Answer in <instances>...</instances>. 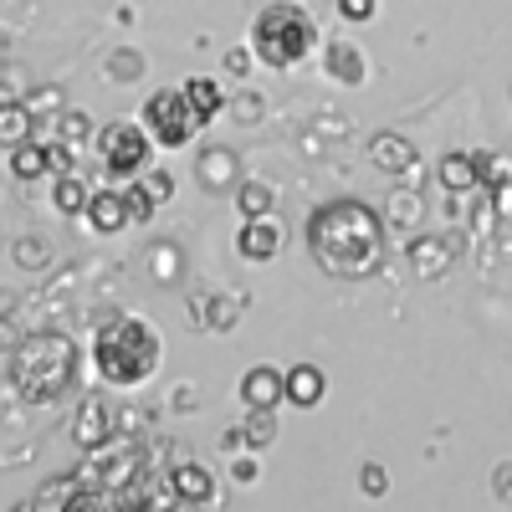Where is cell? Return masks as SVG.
Segmentation results:
<instances>
[{"instance_id": "18", "label": "cell", "mask_w": 512, "mask_h": 512, "mask_svg": "<svg viewBox=\"0 0 512 512\" xmlns=\"http://www.w3.org/2000/svg\"><path fill=\"white\" fill-rule=\"evenodd\" d=\"M436 185H441L446 195H472V190H477V159H472V149L441 154V159H436Z\"/></svg>"}, {"instance_id": "39", "label": "cell", "mask_w": 512, "mask_h": 512, "mask_svg": "<svg viewBox=\"0 0 512 512\" xmlns=\"http://www.w3.org/2000/svg\"><path fill=\"white\" fill-rule=\"evenodd\" d=\"M502 231H507V246H512V226H502Z\"/></svg>"}, {"instance_id": "23", "label": "cell", "mask_w": 512, "mask_h": 512, "mask_svg": "<svg viewBox=\"0 0 512 512\" xmlns=\"http://www.w3.org/2000/svg\"><path fill=\"white\" fill-rule=\"evenodd\" d=\"M88 180L77 175V169H67V175H57V185H52V205L62 210V216H82L88 210Z\"/></svg>"}, {"instance_id": "8", "label": "cell", "mask_w": 512, "mask_h": 512, "mask_svg": "<svg viewBox=\"0 0 512 512\" xmlns=\"http://www.w3.org/2000/svg\"><path fill=\"white\" fill-rule=\"evenodd\" d=\"M113 431H118V420H113L108 400H103V395H82V405H77V415H72V441H77L82 451H103V446L113 441Z\"/></svg>"}, {"instance_id": "1", "label": "cell", "mask_w": 512, "mask_h": 512, "mask_svg": "<svg viewBox=\"0 0 512 512\" xmlns=\"http://www.w3.org/2000/svg\"><path fill=\"white\" fill-rule=\"evenodd\" d=\"M384 216L364 200H328L308 216V251L313 262L338 282H364L384 267Z\"/></svg>"}, {"instance_id": "37", "label": "cell", "mask_w": 512, "mask_h": 512, "mask_svg": "<svg viewBox=\"0 0 512 512\" xmlns=\"http://www.w3.org/2000/svg\"><path fill=\"white\" fill-rule=\"evenodd\" d=\"M16 262H21V267H36V262H47V246H36V241H21V246H16Z\"/></svg>"}, {"instance_id": "21", "label": "cell", "mask_w": 512, "mask_h": 512, "mask_svg": "<svg viewBox=\"0 0 512 512\" xmlns=\"http://www.w3.org/2000/svg\"><path fill=\"white\" fill-rule=\"evenodd\" d=\"M26 139H36V113L26 103H0V144L16 149Z\"/></svg>"}, {"instance_id": "28", "label": "cell", "mask_w": 512, "mask_h": 512, "mask_svg": "<svg viewBox=\"0 0 512 512\" xmlns=\"http://www.w3.org/2000/svg\"><path fill=\"white\" fill-rule=\"evenodd\" d=\"M149 277H154L159 287H175V282L185 277L180 246H154V251H149Z\"/></svg>"}, {"instance_id": "24", "label": "cell", "mask_w": 512, "mask_h": 512, "mask_svg": "<svg viewBox=\"0 0 512 512\" xmlns=\"http://www.w3.org/2000/svg\"><path fill=\"white\" fill-rule=\"evenodd\" d=\"M11 175H16V180H41V175H52L47 144H36V139L16 144V149H11Z\"/></svg>"}, {"instance_id": "11", "label": "cell", "mask_w": 512, "mask_h": 512, "mask_svg": "<svg viewBox=\"0 0 512 512\" xmlns=\"http://www.w3.org/2000/svg\"><path fill=\"white\" fill-rule=\"evenodd\" d=\"M241 405H246V410H277V405H287V379H282V369H272V364L246 369V374H241Z\"/></svg>"}, {"instance_id": "30", "label": "cell", "mask_w": 512, "mask_h": 512, "mask_svg": "<svg viewBox=\"0 0 512 512\" xmlns=\"http://www.w3.org/2000/svg\"><path fill=\"white\" fill-rule=\"evenodd\" d=\"M226 113L236 118V123H256L267 113V98L256 93V88H246V93H236V98H226Z\"/></svg>"}, {"instance_id": "33", "label": "cell", "mask_w": 512, "mask_h": 512, "mask_svg": "<svg viewBox=\"0 0 512 512\" xmlns=\"http://www.w3.org/2000/svg\"><path fill=\"white\" fill-rule=\"evenodd\" d=\"M338 16L354 21V26H364V21L379 16V0H338Z\"/></svg>"}, {"instance_id": "38", "label": "cell", "mask_w": 512, "mask_h": 512, "mask_svg": "<svg viewBox=\"0 0 512 512\" xmlns=\"http://www.w3.org/2000/svg\"><path fill=\"white\" fill-rule=\"evenodd\" d=\"M492 492H497V502H512V461H507V466H497Z\"/></svg>"}, {"instance_id": "10", "label": "cell", "mask_w": 512, "mask_h": 512, "mask_svg": "<svg viewBox=\"0 0 512 512\" xmlns=\"http://www.w3.org/2000/svg\"><path fill=\"white\" fill-rule=\"evenodd\" d=\"M169 487H175V502H180V507H205V502L221 497L216 472H210L205 461H180L175 472H169Z\"/></svg>"}, {"instance_id": "26", "label": "cell", "mask_w": 512, "mask_h": 512, "mask_svg": "<svg viewBox=\"0 0 512 512\" xmlns=\"http://www.w3.org/2000/svg\"><path fill=\"white\" fill-rule=\"evenodd\" d=\"M241 436L251 451H267L277 441V410H246V425H241Z\"/></svg>"}, {"instance_id": "20", "label": "cell", "mask_w": 512, "mask_h": 512, "mask_svg": "<svg viewBox=\"0 0 512 512\" xmlns=\"http://www.w3.org/2000/svg\"><path fill=\"white\" fill-rule=\"evenodd\" d=\"M180 88H185L190 108H195L205 123L226 113V93H221V82H216V77H190V82H180Z\"/></svg>"}, {"instance_id": "19", "label": "cell", "mask_w": 512, "mask_h": 512, "mask_svg": "<svg viewBox=\"0 0 512 512\" xmlns=\"http://www.w3.org/2000/svg\"><path fill=\"white\" fill-rule=\"evenodd\" d=\"M379 216H384V226H420L425 221V200H420V190L415 185H395V195H390V205H384L379 210Z\"/></svg>"}, {"instance_id": "12", "label": "cell", "mask_w": 512, "mask_h": 512, "mask_svg": "<svg viewBox=\"0 0 512 512\" xmlns=\"http://www.w3.org/2000/svg\"><path fill=\"white\" fill-rule=\"evenodd\" d=\"M236 251L246 256V262L267 267L272 256L282 251V226H277L272 216H246V226L236 231Z\"/></svg>"}, {"instance_id": "22", "label": "cell", "mask_w": 512, "mask_h": 512, "mask_svg": "<svg viewBox=\"0 0 512 512\" xmlns=\"http://www.w3.org/2000/svg\"><path fill=\"white\" fill-rule=\"evenodd\" d=\"M231 195H236L241 221H246V216H272V210H277V190H272L267 180H241Z\"/></svg>"}, {"instance_id": "3", "label": "cell", "mask_w": 512, "mask_h": 512, "mask_svg": "<svg viewBox=\"0 0 512 512\" xmlns=\"http://www.w3.org/2000/svg\"><path fill=\"white\" fill-rule=\"evenodd\" d=\"M77 364H82V349L67 333H26L11 349V384L21 390V400L52 405L77 384Z\"/></svg>"}, {"instance_id": "34", "label": "cell", "mask_w": 512, "mask_h": 512, "mask_svg": "<svg viewBox=\"0 0 512 512\" xmlns=\"http://www.w3.org/2000/svg\"><path fill=\"white\" fill-rule=\"evenodd\" d=\"M256 477H262V466H256V456H251V446H246V456L231 461V482H236V487H251Z\"/></svg>"}, {"instance_id": "16", "label": "cell", "mask_w": 512, "mask_h": 512, "mask_svg": "<svg viewBox=\"0 0 512 512\" xmlns=\"http://www.w3.org/2000/svg\"><path fill=\"white\" fill-rule=\"evenodd\" d=\"M282 379H287V405H297V410H318L328 395V374L318 364H292Z\"/></svg>"}, {"instance_id": "15", "label": "cell", "mask_w": 512, "mask_h": 512, "mask_svg": "<svg viewBox=\"0 0 512 512\" xmlns=\"http://www.w3.org/2000/svg\"><path fill=\"white\" fill-rule=\"evenodd\" d=\"M323 72L333 82H344V88H364L369 82V57L354 47V41H328L323 47Z\"/></svg>"}, {"instance_id": "5", "label": "cell", "mask_w": 512, "mask_h": 512, "mask_svg": "<svg viewBox=\"0 0 512 512\" xmlns=\"http://www.w3.org/2000/svg\"><path fill=\"white\" fill-rule=\"evenodd\" d=\"M139 123H144V134L154 139V149H185L200 128H205V118L190 108L185 88H154V93L144 98Z\"/></svg>"}, {"instance_id": "2", "label": "cell", "mask_w": 512, "mask_h": 512, "mask_svg": "<svg viewBox=\"0 0 512 512\" xmlns=\"http://www.w3.org/2000/svg\"><path fill=\"white\" fill-rule=\"evenodd\" d=\"M164 364V338L139 313H113L93 333V369L108 390H139Z\"/></svg>"}, {"instance_id": "6", "label": "cell", "mask_w": 512, "mask_h": 512, "mask_svg": "<svg viewBox=\"0 0 512 512\" xmlns=\"http://www.w3.org/2000/svg\"><path fill=\"white\" fill-rule=\"evenodd\" d=\"M98 159L113 180H134L149 169V154H154V139L144 134V123L139 118H113L98 128V139H93Z\"/></svg>"}, {"instance_id": "31", "label": "cell", "mask_w": 512, "mask_h": 512, "mask_svg": "<svg viewBox=\"0 0 512 512\" xmlns=\"http://www.w3.org/2000/svg\"><path fill=\"white\" fill-rule=\"evenodd\" d=\"M108 77H113V82H139V77H144V57H139V52H113Z\"/></svg>"}, {"instance_id": "13", "label": "cell", "mask_w": 512, "mask_h": 512, "mask_svg": "<svg viewBox=\"0 0 512 512\" xmlns=\"http://www.w3.org/2000/svg\"><path fill=\"white\" fill-rule=\"evenodd\" d=\"M241 297H231V292H195L190 297V328H216V333H226V328H236L241 323Z\"/></svg>"}, {"instance_id": "29", "label": "cell", "mask_w": 512, "mask_h": 512, "mask_svg": "<svg viewBox=\"0 0 512 512\" xmlns=\"http://www.w3.org/2000/svg\"><path fill=\"white\" fill-rule=\"evenodd\" d=\"M472 159H477V190H492V185L512 180V159H507V154H497V149H477Z\"/></svg>"}, {"instance_id": "17", "label": "cell", "mask_w": 512, "mask_h": 512, "mask_svg": "<svg viewBox=\"0 0 512 512\" xmlns=\"http://www.w3.org/2000/svg\"><path fill=\"white\" fill-rule=\"evenodd\" d=\"M82 216H88V226L98 231V236H113V231H123L128 221V200H123V190H93L88 195V210H82Z\"/></svg>"}, {"instance_id": "25", "label": "cell", "mask_w": 512, "mask_h": 512, "mask_svg": "<svg viewBox=\"0 0 512 512\" xmlns=\"http://www.w3.org/2000/svg\"><path fill=\"white\" fill-rule=\"evenodd\" d=\"M57 139H62V144H72V149H88V144L98 139V128H93V118H88V113H77V108H57Z\"/></svg>"}, {"instance_id": "7", "label": "cell", "mask_w": 512, "mask_h": 512, "mask_svg": "<svg viewBox=\"0 0 512 512\" xmlns=\"http://www.w3.org/2000/svg\"><path fill=\"white\" fill-rule=\"evenodd\" d=\"M456 251H461V241H456V236L415 231V236L405 241V267H410L420 282H436V277H446V267L456 262Z\"/></svg>"}, {"instance_id": "4", "label": "cell", "mask_w": 512, "mask_h": 512, "mask_svg": "<svg viewBox=\"0 0 512 512\" xmlns=\"http://www.w3.org/2000/svg\"><path fill=\"white\" fill-rule=\"evenodd\" d=\"M251 52L262 67H297L318 52V21L308 16V6H297V0H267L262 11L251 21Z\"/></svg>"}, {"instance_id": "27", "label": "cell", "mask_w": 512, "mask_h": 512, "mask_svg": "<svg viewBox=\"0 0 512 512\" xmlns=\"http://www.w3.org/2000/svg\"><path fill=\"white\" fill-rule=\"evenodd\" d=\"M134 190L159 210V205L175 200V175H169V169H144V175H134Z\"/></svg>"}, {"instance_id": "36", "label": "cell", "mask_w": 512, "mask_h": 512, "mask_svg": "<svg viewBox=\"0 0 512 512\" xmlns=\"http://www.w3.org/2000/svg\"><path fill=\"white\" fill-rule=\"evenodd\" d=\"M57 103H62V98H57V88H41V93H31V98H26V108H31V113H57Z\"/></svg>"}, {"instance_id": "9", "label": "cell", "mask_w": 512, "mask_h": 512, "mask_svg": "<svg viewBox=\"0 0 512 512\" xmlns=\"http://www.w3.org/2000/svg\"><path fill=\"white\" fill-rule=\"evenodd\" d=\"M195 180L205 195H231L241 185V159L236 149H221V144H210L200 159H195Z\"/></svg>"}, {"instance_id": "32", "label": "cell", "mask_w": 512, "mask_h": 512, "mask_svg": "<svg viewBox=\"0 0 512 512\" xmlns=\"http://www.w3.org/2000/svg\"><path fill=\"white\" fill-rule=\"evenodd\" d=\"M359 492L364 497H384V492H390V472H384L379 461H364L359 466Z\"/></svg>"}, {"instance_id": "35", "label": "cell", "mask_w": 512, "mask_h": 512, "mask_svg": "<svg viewBox=\"0 0 512 512\" xmlns=\"http://www.w3.org/2000/svg\"><path fill=\"white\" fill-rule=\"evenodd\" d=\"M251 67H256V52L251 47H231L226 52V72L231 77H251Z\"/></svg>"}, {"instance_id": "14", "label": "cell", "mask_w": 512, "mask_h": 512, "mask_svg": "<svg viewBox=\"0 0 512 512\" xmlns=\"http://www.w3.org/2000/svg\"><path fill=\"white\" fill-rule=\"evenodd\" d=\"M415 159H420L415 144H410L405 134H395V128H379V134L369 139V164L379 169V175H395V180H400Z\"/></svg>"}]
</instances>
